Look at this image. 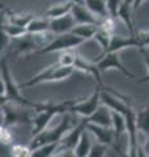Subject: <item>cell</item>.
Returning a JSON list of instances; mask_svg holds the SVG:
<instances>
[{"label":"cell","instance_id":"1","mask_svg":"<svg viewBox=\"0 0 149 157\" xmlns=\"http://www.w3.org/2000/svg\"><path fill=\"white\" fill-rule=\"evenodd\" d=\"M0 75H2V78L6 84V97L8 98V101H13L17 102L20 105L32 107V109L37 110L39 106H41V102H33L26 100L22 94H21V88L14 81L13 75L11 72V67H9V62L8 58H0Z\"/></svg>","mask_w":149,"mask_h":157},{"label":"cell","instance_id":"2","mask_svg":"<svg viewBox=\"0 0 149 157\" xmlns=\"http://www.w3.org/2000/svg\"><path fill=\"white\" fill-rule=\"evenodd\" d=\"M74 72L73 67H68V66H60L56 62L55 64L46 67L43 71H41L36 75L33 78H30L29 81L24 82V84L20 85V88H29L33 85H38L42 84V82H54V81H63L67 80V78Z\"/></svg>","mask_w":149,"mask_h":157},{"label":"cell","instance_id":"3","mask_svg":"<svg viewBox=\"0 0 149 157\" xmlns=\"http://www.w3.org/2000/svg\"><path fill=\"white\" fill-rule=\"evenodd\" d=\"M32 107L20 105L17 102L7 101L2 106L3 117H2V126L11 127L20 123H29L32 122Z\"/></svg>","mask_w":149,"mask_h":157},{"label":"cell","instance_id":"4","mask_svg":"<svg viewBox=\"0 0 149 157\" xmlns=\"http://www.w3.org/2000/svg\"><path fill=\"white\" fill-rule=\"evenodd\" d=\"M84 41L82 38L77 37L73 33H63V34H56L54 38L50 41L44 47H42L38 52L39 54H51V52H58V51H66V50H72V48L82 45Z\"/></svg>","mask_w":149,"mask_h":157},{"label":"cell","instance_id":"5","mask_svg":"<svg viewBox=\"0 0 149 157\" xmlns=\"http://www.w3.org/2000/svg\"><path fill=\"white\" fill-rule=\"evenodd\" d=\"M101 89H102V86L97 85L94 92L86 100H76L72 104L71 109H69V113L81 115L82 118L90 117L97 110V107L101 105Z\"/></svg>","mask_w":149,"mask_h":157},{"label":"cell","instance_id":"6","mask_svg":"<svg viewBox=\"0 0 149 157\" xmlns=\"http://www.w3.org/2000/svg\"><path fill=\"white\" fill-rule=\"evenodd\" d=\"M96 66L98 67V70L101 71V73L114 70V71H119L120 73H123V75L128 78H135V75L123 66L120 58H119V52H114V51L103 52L102 55L98 58V60L96 62Z\"/></svg>","mask_w":149,"mask_h":157},{"label":"cell","instance_id":"7","mask_svg":"<svg viewBox=\"0 0 149 157\" xmlns=\"http://www.w3.org/2000/svg\"><path fill=\"white\" fill-rule=\"evenodd\" d=\"M85 128H86V119L84 118L80 123L73 126L72 128L63 136L58 152H73L74 147L78 143V140H80V137L82 135V132L85 131Z\"/></svg>","mask_w":149,"mask_h":157},{"label":"cell","instance_id":"8","mask_svg":"<svg viewBox=\"0 0 149 157\" xmlns=\"http://www.w3.org/2000/svg\"><path fill=\"white\" fill-rule=\"evenodd\" d=\"M133 47L141 48V43H140V41H139V38H137L136 34H130L128 37L113 34L111 39H110V45H109L107 50L105 52H107V51L120 52L123 50H126V48H133Z\"/></svg>","mask_w":149,"mask_h":157},{"label":"cell","instance_id":"9","mask_svg":"<svg viewBox=\"0 0 149 157\" xmlns=\"http://www.w3.org/2000/svg\"><path fill=\"white\" fill-rule=\"evenodd\" d=\"M86 130L90 132V135L94 136V139L98 143H102L105 145H114L115 143V134L111 127H106V126H99V124H94L90 122H86Z\"/></svg>","mask_w":149,"mask_h":157},{"label":"cell","instance_id":"10","mask_svg":"<svg viewBox=\"0 0 149 157\" xmlns=\"http://www.w3.org/2000/svg\"><path fill=\"white\" fill-rule=\"evenodd\" d=\"M76 25L74 18L71 13H67L64 16L51 18L50 20V32L52 34H63V33H69L72 28Z\"/></svg>","mask_w":149,"mask_h":157},{"label":"cell","instance_id":"11","mask_svg":"<svg viewBox=\"0 0 149 157\" xmlns=\"http://www.w3.org/2000/svg\"><path fill=\"white\" fill-rule=\"evenodd\" d=\"M71 14L74 18L76 24H99V18L89 11L82 3L80 4H73L71 9Z\"/></svg>","mask_w":149,"mask_h":157},{"label":"cell","instance_id":"12","mask_svg":"<svg viewBox=\"0 0 149 157\" xmlns=\"http://www.w3.org/2000/svg\"><path fill=\"white\" fill-rule=\"evenodd\" d=\"M74 70H78L81 72H85L88 75L93 76L94 78L97 80V84L99 86H103V82H102V78H101V71L98 70V67L96 66V63H92V62H88L85 60L84 58L81 56H76V60H74V64H73Z\"/></svg>","mask_w":149,"mask_h":157},{"label":"cell","instance_id":"13","mask_svg":"<svg viewBox=\"0 0 149 157\" xmlns=\"http://www.w3.org/2000/svg\"><path fill=\"white\" fill-rule=\"evenodd\" d=\"M85 119L86 122H90V123H94V124L111 127V110L106 105L101 104L97 107V110L90 117L85 118Z\"/></svg>","mask_w":149,"mask_h":157},{"label":"cell","instance_id":"14","mask_svg":"<svg viewBox=\"0 0 149 157\" xmlns=\"http://www.w3.org/2000/svg\"><path fill=\"white\" fill-rule=\"evenodd\" d=\"M90 147H92V140H90V132L86 128L82 132V135L78 140V143L76 144L73 149V156L76 157H86L89 156V152H90Z\"/></svg>","mask_w":149,"mask_h":157},{"label":"cell","instance_id":"15","mask_svg":"<svg viewBox=\"0 0 149 157\" xmlns=\"http://www.w3.org/2000/svg\"><path fill=\"white\" fill-rule=\"evenodd\" d=\"M97 29H98L97 24H76L72 28L71 33L76 34L77 37L82 38L84 41H88V39H92L94 37Z\"/></svg>","mask_w":149,"mask_h":157},{"label":"cell","instance_id":"16","mask_svg":"<svg viewBox=\"0 0 149 157\" xmlns=\"http://www.w3.org/2000/svg\"><path fill=\"white\" fill-rule=\"evenodd\" d=\"M82 4L90 11L94 16H97L99 20L109 16L106 0H84Z\"/></svg>","mask_w":149,"mask_h":157},{"label":"cell","instance_id":"17","mask_svg":"<svg viewBox=\"0 0 149 157\" xmlns=\"http://www.w3.org/2000/svg\"><path fill=\"white\" fill-rule=\"evenodd\" d=\"M73 4H74V3L67 0V2L63 3V4L52 6V7H50L46 12H44L43 17L51 20V18H56V17L64 16V14H67V13H71V9H72V7H73Z\"/></svg>","mask_w":149,"mask_h":157},{"label":"cell","instance_id":"18","mask_svg":"<svg viewBox=\"0 0 149 157\" xmlns=\"http://www.w3.org/2000/svg\"><path fill=\"white\" fill-rule=\"evenodd\" d=\"M111 128L115 134V140L122 135H126V118L123 114L114 110H111Z\"/></svg>","mask_w":149,"mask_h":157},{"label":"cell","instance_id":"19","mask_svg":"<svg viewBox=\"0 0 149 157\" xmlns=\"http://www.w3.org/2000/svg\"><path fill=\"white\" fill-rule=\"evenodd\" d=\"M131 11H132V6H131V4H128V3H126L123 0L122 4H120V7H119V11H118V17L127 25L130 34H135L136 32H135V28H133Z\"/></svg>","mask_w":149,"mask_h":157},{"label":"cell","instance_id":"20","mask_svg":"<svg viewBox=\"0 0 149 157\" xmlns=\"http://www.w3.org/2000/svg\"><path fill=\"white\" fill-rule=\"evenodd\" d=\"M50 30V20L46 17H33L26 25V32L29 33H44Z\"/></svg>","mask_w":149,"mask_h":157},{"label":"cell","instance_id":"21","mask_svg":"<svg viewBox=\"0 0 149 157\" xmlns=\"http://www.w3.org/2000/svg\"><path fill=\"white\" fill-rule=\"evenodd\" d=\"M59 145H60V141H51V143L43 144L38 148L33 149L30 152V156L33 157H50L58 153Z\"/></svg>","mask_w":149,"mask_h":157},{"label":"cell","instance_id":"22","mask_svg":"<svg viewBox=\"0 0 149 157\" xmlns=\"http://www.w3.org/2000/svg\"><path fill=\"white\" fill-rule=\"evenodd\" d=\"M136 127L137 131L149 135V105L136 110Z\"/></svg>","mask_w":149,"mask_h":157},{"label":"cell","instance_id":"23","mask_svg":"<svg viewBox=\"0 0 149 157\" xmlns=\"http://www.w3.org/2000/svg\"><path fill=\"white\" fill-rule=\"evenodd\" d=\"M114 33H110L109 30H106V29H103L101 26H98L96 34H94L93 39H96L97 43L99 46H101L102 48V52H105L107 50L109 45H110V39H111V36Z\"/></svg>","mask_w":149,"mask_h":157},{"label":"cell","instance_id":"24","mask_svg":"<svg viewBox=\"0 0 149 157\" xmlns=\"http://www.w3.org/2000/svg\"><path fill=\"white\" fill-rule=\"evenodd\" d=\"M2 26L4 29L9 38H17L20 36H22L24 33H26V29L24 26H20V25H16V24H12V22H8V24H2Z\"/></svg>","mask_w":149,"mask_h":157},{"label":"cell","instance_id":"25","mask_svg":"<svg viewBox=\"0 0 149 157\" xmlns=\"http://www.w3.org/2000/svg\"><path fill=\"white\" fill-rule=\"evenodd\" d=\"M33 17H34L33 14H29V13H25V14H22V13H12L11 16H9V22L16 24V25H20V26H24L25 29H26V25Z\"/></svg>","mask_w":149,"mask_h":157},{"label":"cell","instance_id":"26","mask_svg":"<svg viewBox=\"0 0 149 157\" xmlns=\"http://www.w3.org/2000/svg\"><path fill=\"white\" fill-rule=\"evenodd\" d=\"M76 56L77 54H74L69 50H66V51H62V55L59 56V60L58 63L60 66H68V67H73L74 64V60H76Z\"/></svg>","mask_w":149,"mask_h":157},{"label":"cell","instance_id":"27","mask_svg":"<svg viewBox=\"0 0 149 157\" xmlns=\"http://www.w3.org/2000/svg\"><path fill=\"white\" fill-rule=\"evenodd\" d=\"M123 0H106V7H107V13L109 16L113 18H118V11L120 7Z\"/></svg>","mask_w":149,"mask_h":157},{"label":"cell","instance_id":"28","mask_svg":"<svg viewBox=\"0 0 149 157\" xmlns=\"http://www.w3.org/2000/svg\"><path fill=\"white\" fill-rule=\"evenodd\" d=\"M106 151H107V145L97 141L96 144H92L90 152H89V157H103L106 155L105 153Z\"/></svg>","mask_w":149,"mask_h":157},{"label":"cell","instance_id":"29","mask_svg":"<svg viewBox=\"0 0 149 157\" xmlns=\"http://www.w3.org/2000/svg\"><path fill=\"white\" fill-rule=\"evenodd\" d=\"M30 148L29 147H24V145H20L16 144L12 147V156H16V157H28L30 156Z\"/></svg>","mask_w":149,"mask_h":157},{"label":"cell","instance_id":"30","mask_svg":"<svg viewBox=\"0 0 149 157\" xmlns=\"http://www.w3.org/2000/svg\"><path fill=\"white\" fill-rule=\"evenodd\" d=\"M9 36L4 32V29L2 26V22H0V54L4 51V48H6L8 45H9Z\"/></svg>","mask_w":149,"mask_h":157},{"label":"cell","instance_id":"31","mask_svg":"<svg viewBox=\"0 0 149 157\" xmlns=\"http://www.w3.org/2000/svg\"><path fill=\"white\" fill-rule=\"evenodd\" d=\"M140 52L143 54V56H144V62H145V66H147V76H144L143 78H140V80H137L139 84H143V82L149 81V56H148L147 51L144 50V47H143V48H140Z\"/></svg>","mask_w":149,"mask_h":157},{"label":"cell","instance_id":"32","mask_svg":"<svg viewBox=\"0 0 149 157\" xmlns=\"http://www.w3.org/2000/svg\"><path fill=\"white\" fill-rule=\"evenodd\" d=\"M147 141L144 144V148H143V152H144V156H149V135H147Z\"/></svg>","mask_w":149,"mask_h":157},{"label":"cell","instance_id":"33","mask_svg":"<svg viewBox=\"0 0 149 157\" xmlns=\"http://www.w3.org/2000/svg\"><path fill=\"white\" fill-rule=\"evenodd\" d=\"M0 96H6V84L2 77H0Z\"/></svg>","mask_w":149,"mask_h":157},{"label":"cell","instance_id":"34","mask_svg":"<svg viewBox=\"0 0 149 157\" xmlns=\"http://www.w3.org/2000/svg\"><path fill=\"white\" fill-rule=\"evenodd\" d=\"M69 2H72V3H74V4H80V3L84 2V0H69Z\"/></svg>","mask_w":149,"mask_h":157},{"label":"cell","instance_id":"35","mask_svg":"<svg viewBox=\"0 0 149 157\" xmlns=\"http://www.w3.org/2000/svg\"><path fill=\"white\" fill-rule=\"evenodd\" d=\"M124 2H126V3H128V4H131V6L133 4V0H124Z\"/></svg>","mask_w":149,"mask_h":157},{"label":"cell","instance_id":"36","mask_svg":"<svg viewBox=\"0 0 149 157\" xmlns=\"http://www.w3.org/2000/svg\"><path fill=\"white\" fill-rule=\"evenodd\" d=\"M2 117H3V111H2V106H0V121H2Z\"/></svg>","mask_w":149,"mask_h":157},{"label":"cell","instance_id":"37","mask_svg":"<svg viewBox=\"0 0 149 157\" xmlns=\"http://www.w3.org/2000/svg\"><path fill=\"white\" fill-rule=\"evenodd\" d=\"M0 134H2V124H0Z\"/></svg>","mask_w":149,"mask_h":157}]
</instances>
